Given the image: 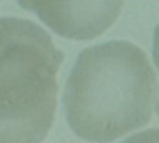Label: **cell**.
<instances>
[{
	"mask_svg": "<svg viewBox=\"0 0 159 143\" xmlns=\"http://www.w3.org/2000/svg\"><path fill=\"white\" fill-rule=\"evenodd\" d=\"M0 2H2V0H0Z\"/></svg>",
	"mask_w": 159,
	"mask_h": 143,
	"instance_id": "cell-5",
	"label": "cell"
},
{
	"mask_svg": "<svg viewBox=\"0 0 159 143\" xmlns=\"http://www.w3.org/2000/svg\"><path fill=\"white\" fill-rule=\"evenodd\" d=\"M157 78L130 41H106L79 54L63 92L70 129L87 141H115L152 116Z\"/></svg>",
	"mask_w": 159,
	"mask_h": 143,
	"instance_id": "cell-1",
	"label": "cell"
},
{
	"mask_svg": "<svg viewBox=\"0 0 159 143\" xmlns=\"http://www.w3.org/2000/svg\"><path fill=\"white\" fill-rule=\"evenodd\" d=\"M152 56H154V63H156V67H157V70H159V24H157V27H156V31H154ZM156 111H157V114H159V97H157V102H156Z\"/></svg>",
	"mask_w": 159,
	"mask_h": 143,
	"instance_id": "cell-4",
	"label": "cell"
},
{
	"mask_svg": "<svg viewBox=\"0 0 159 143\" xmlns=\"http://www.w3.org/2000/svg\"><path fill=\"white\" fill-rule=\"evenodd\" d=\"M63 53L28 19H0V141L36 143L48 136Z\"/></svg>",
	"mask_w": 159,
	"mask_h": 143,
	"instance_id": "cell-2",
	"label": "cell"
},
{
	"mask_svg": "<svg viewBox=\"0 0 159 143\" xmlns=\"http://www.w3.org/2000/svg\"><path fill=\"white\" fill-rule=\"evenodd\" d=\"M55 34L74 41L101 36L118 20L125 0H17Z\"/></svg>",
	"mask_w": 159,
	"mask_h": 143,
	"instance_id": "cell-3",
	"label": "cell"
}]
</instances>
